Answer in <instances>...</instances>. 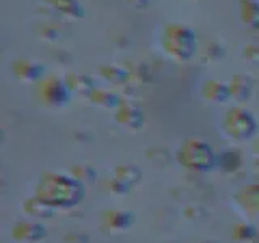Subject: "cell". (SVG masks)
<instances>
[{"label": "cell", "mask_w": 259, "mask_h": 243, "mask_svg": "<svg viewBox=\"0 0 259 243\" xmlns=\"http://www.w3.org/2000/svg\"><path fill=\"white\" fill-rule=\"evenodd\" d=\"M67 85L70 88V91H78V93H84V94H91L94 91V83L93 79L86 76V75H70L67 76Z\"/></svg>", "instance_id": "15"}, {"label": "cell", "mask_w": 259, "mask_h": 243, "mask_svg": "<svg viewBox=\"0 0 259 243\" xmlns=\"http://www.w3.org/2000/svg\"><path fill=\"white\" fill-rule=\"evenodd\" d=\"M165 52L175 60H190L196 52V34L182 24H170L162 39Z\"/></svg>", "instance_id": "2"}, {"label": "cell", "mask_w": 259, "mask_h": 243, "mask_svg": "<svg viewBox=\"0 0 259 243\" xmlns=\"http://www.w3.org/2000/svg\"><path fill=\"white\" fill-rule=\"evenodd\" d=\"M243 55H245L253 65H257L259 67V46L257 44H248L245 47V51H243Z\"/></svg>", "instance_id": "19"}, {"label": "cell", "mask_w": 259, "mask_h": 243, "mask_svg": "<svg viewBox=\"0 0 259 243\" xmlns=\"http://www.w3.org/2000/svg\"><path fill=\"white\" fill-rule=\"evenodd\" d=\"M224 128L229 136L241 141L254 135L256 122L246 109L235 107L227 112L225 120H224Z\"/></svg>", "instance_id": "4"}, {"label": "cell", "mask_w": 259, "mask_h": 243, "mask_svg": "<svg viewBox=\"0 0 259 243\" xmlns=\"http://www.w3.org/2000/svg\"><path fill=\"white\" fill-rule=\"evenodd\" d=\"M99 73L104 79H107L112 85H123L130 78V73L125 68L117 67V65H104L99 68Z\"/></svg>", "instance_id": "14"}, {"label": "cell", "mask_w": 259, "mask_h": 243, "mask_svg": "<svg viewBox=\"0 0 259 243\" xmlns=\"http://www.w3.org/2000/svg\"><path fill=\"white\" fill-rule=\"evenodd\" d=\"M42 101L51 107H63L70 101V88L67 81L60 78H47L39 86Z\"/></svg>", "instance_id": "5"}, {"label": "cell", "mask_w": 259, "mask_h": 243, "mask_svg": "<svg viewBox=\"0 0 259 243\" xmlns=\"http://www.w3.org/2000/svg\"><path fill=\"white\" fill-rule=\"evenodd\" d=\"M12 68H13L15 76L21 81H26V83H34V81H37L44 73L42 65L32 60H16Z\"/></svg>", "instance_id": "6"}, {"label": "cell", "mask_w": 259, "mask_h": 243, "mask_svg": "<svg viewBox=\"0 0 259 243\" xmlns=\"http://www.w3.org/2000/svg\"><path fill=\"white\" fill-rule=\"evenodd\" d=\"M46 235L44 227L39 224H32V222H21L15 227L13 230V237L20 241H36L39 238H42Z\"/></svg>", "instance_id": "11"}, {"label": "cell", "mask_w": 259, "mask_h": 243, "mask_svg": "<svg viewBox=\"0 0 259 243\" xmlns=\"http://www.w3.org/2000/svg\"><path fill=\"white\" fill-rule=\"evenodd\" d=\"M229 88H230V96L235 101L245 102L249 99L251 91H253V81L246 75H235L229 83Z\"/></svg>", "instance_id": "8"}, {"label": "cell", "mask_w": 259, "mask_h": 243, "mask_svg": "<svg viewBox=\"0 0 259 243\" xmlns=\"http://www.w3.org/2000/svg\"><path fill=\"white\" fill-rule=\"evenodd\" d=\"M180 162L193 170H210L214 166V154L209 144L191 138L180 148Z\"/></svg>", "instance_id": "3"}, {"label": "cell", "mask_w": 259, "mask_h": 243, "mask_svg": "<svg viewBox=\"0 0 259 243\" xmlns=\"http://www.w3.org/2000/svg\"><path fill=\"white\" fill-rule=\"evenodd\" d=\"M89 99H91L96 105H101L104 109L120 107L118 94L113 91H109V89H94V91L89 94Z\"/></svg>", "instance_id": "12"}, {"label": "cell", "mask_w": 259, "mask_h": 243, "mask_svg": "<svg viewBox=\"0 0 259 243\" xmlns=\"http://www.w3.org/2000/svg\"><path fill=\"white\" fill-rule=\"evenodd\" d=\"M202 96L212 102H227L230 99V88L222 81H207L202 88Z\"/></svg>", "instance_id": "10"}, {"label": "cell", "mask_w": 259, "mask_h": 243, "mask_svg": "<svg viewBox=\"0 0 259 243\" xmlns=\"http://www.w3.org/2000/svg\"><path fill=\"white\" fill-rule=\"evenodd\" d=\"M37 34H39V37H42L46 40H59V39H62L63 32L55 23H47V24H42V26L37 28Z\"/></svg>", "instance_id": "16"}, {"label": "cell", "mask_w": 259, "mask_h": 243, "mask_svg": "<svg viewBox=\"0 0 259 243\" xmlns=\"http://www.w3.org/2000/svg\"><path fill=\"white\" fill-rule=\"evenodd\" d=\"M115 120L125 128L136 130L143 125L144 113L138 107H135V105H120L115 113Z\"/></svg>", "instance_id": "7"}, {"label": "cell", "mask_w": 259, "mask_h": 243, "mask_svg": "<svg viewBox=\"0 0 259 243\" xmlns=\"http://www.w3.org/2000/svg\"><path fill=\"white\" fill-rule=\"evenodd\" d=\"M126 4H130V7L136 8V10H144V8L149 7V0H125Z\"/></svg>", "instance_id": "20"}, {"label": "cell", "mask_w": 259, "mask_h": 243, "mask_svg": "<svg viewBox=\"0 0 259 243\" xmlns=\"http://www.w3.org/2000/svg\"><path fill=\"white\" fill-rule=\"evenodd\" d=\"M202 54L207 57V60H217L224 55V47L219 43L210 40V43H207L204 46V49H202Z\"/></svg>", "instance_id": "18"}, {"label": "cell", "mask_w": 259, "mask_h": 243, "mask_svg": "<svg viewBox=\"0 0 259 243\" xmlns=\"http://www.w3.org/2000/svg\"><path fill=\"white\" fill-rule=\"evenodd\" d=\"M107 221L110 222V227L113 229H126V227L132 224V216L126 213H109L107 214Z\"/></svg>", "instance_id": "17"}, {"label": "cell", "mask_w": 259, "mask_h": 243, "mask_svg": "<svg viewBox=\"0 0 259 243\" xmlns=\"http://www.w3.org/2000/svg\"><path fill=\"white\" fill-rule=\"evenodd\" d=\"M44 2L49 7L55 8L59 13L68 16V18L76 20V18H83L84 16V8L78 0H44Z\"/></svg>", "instance_id": "9"}, {"label": "cell", "mask_w": 259, "mask_h": 243, "mask_svg": "<svg viewBox=\"0 0 259 243\" xmlns=\"http://www.w3.org/2000/svg\"><path fill=\"white\" fill-rule=\"evenodd\" d=\"M241 20L246 26L259 31V4L254 0H241Z\"/></svg>", "instance_id": "13"}, {"label": "cell", "mask_w": 259, "mask_h": 243, "mask_svg": "<svg viewBox=\"0 0 259 243\" xmlns=\"http://www.w3.org/2000/svg\"><path fill=\"white\" fill-rule=\"evenodd\" d=\"M36 198L51 208H70L83 198V185L73 177L47 174L36 188Z\"/></svg>", "instance_id": "1"}]
</instances>
